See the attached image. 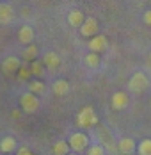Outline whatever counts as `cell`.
<instances>
[{
    "label": "cell",
    "instance_id": "cell-28",
    "mask_svg": "<svg viewBox=\"0 0 151 155\" xmlns=\"http://www.w3.org/2000/svg\"><path fill=\"white\" fill-rule=\"evenodd\" d=\"M4 155H13V153H4Z\"/></svg>",
    "mask_w": 151,
    "mask_h": 155
},
{
    "label": "cell",
    "instance_id": "cell-11",
    "mask_svg": "<svg viewBox=\"0 0 151 155\" xmlns=\"http://www.w3.org/2000/svg\"><path fill=\"white\" fill-rule=\"evenodd\" d=\"M43 64L48 70H57L60 66V55L57 52H45L43 55Z\"/></svg>",
    "mask_w": 151,
    "mask_h": 155
},
{
    "label": "cell",
    "instance_id": "cell-8",
    "mask_svg": "<svg viewBox=\"0 0 151 155\" xmlns=\"http://www.w3.org/2000/svg\"><path fill=\"white\" fill-rule=\"evenodd\" d=\"M20 66H21V59L16 57V55H7V57L2 61V70H4V73H7V75L16 73V71L20 70Z\"/></svg>",
    "mask_w": 151,
    "mask_h": 155
},
{
    "label": "cell",
    "instance_id": "cell-5",
    "mask_svg": "<svg viewBox=\"0 0 151 155\" xmlns=\"http://www.w3.org/2000/svg\"><path fill=\"white\" fill-rule=\"evenodd\" d=\"M78 29H80V34H82L84 38H92V36L100 34V23H98L96 18L89 16V18L84 20V23H82Z\"/></svg>",
    "mask_w": 151,
    "mask_h": 155
},
{
    "label": "cell",
    "instance_id": "cell-20",
    "mask_svg": "<svg viewBox=\"0 0 151 155\" xmlns=\"http://www.w3.org/2000/svg\"><path fill=\"white\" fill-rule=\"evenodd\" d=\"M137 153L139 155H151V139H142L139 144H137Z\"/></svg>",
    "mask_w": 151,
    "mask_h": 155
},
{
    "label": "cell",
    "instance_id": "cell-26",
    "mask_svg": "<svg viewBox=\"0 0 151 155\" xmlns=\"http://www.w3.org/2000/svg\"><path fill=\"white\" fill-rule=\"evenodd\" d=\"M68 155H78V153H76V152H73V153H68Z\"/></svg>",
    "mask_w": 151,
    "mask_h": 155
},
{
    "label": "cell",
    "instance_id": "cell-16",
    "mask_svg": "<svg viewBox=\"0 0 151 155\" xmlns=\"http://www.w3.org/2000/svg\"><path fill=\"white\" fill-rule=\"evenodd\" d=\"M37 54H39V50H37V47L36 45H25V48H23V52H21V57L25 59V61H36V57H37Z\"/></svg>",
    "mask_w": 151,
    "mask_h": 155
},
{
    "label": "cell",
    "instance_id": "cell-7",
    "mask_svg": "<svg viewBox=\"0 0 151 155\" xmlns=\"http://www.w3.org/2000/svg\"><path fill=\"white\" fill-rule=\"evenodd\" d=\"M128 104H130V96L124 91H117V93L112 94V98H110V105H112L114 110H123V109L128 107Z\"/></svg>",
    "mask_w": 151,
    "mask_h": 155
},
{
    "label": "cell",
    "instance_id": "cell-3",
    "mask_svg": "<svg viewBox=\"0 0 151 155\" xmlns=\"http://www.w3.org/2000/svg\"><path fill=\"white\" fill-rule=\"evenodd\" d=\"M149 87V77L144 71H135L128 80V89L132 93H142Z\"/></svg>",
    "mask_w": 151,
    "mask_h": 155
},
{
    "label": "cell",
    "instance_id": "cell-19",
    "mask_svg": "<svg viewBox=\"0 0 151 155\" xmlns=\"http://www.w3.org/2000/svg\"><path fill=\"white\" fill-rule=\"evenodd\" d=\"M29 91L34 94H45L46 93V84L43 82V80H32L29 84Z\"/></svg>",
    "mask_w": 151,
    "mask_h": 155
},
{
    "label": "cell",
    "instance_id": "cell-2",
    "mask_svg": "<svg viewBox=\"0 0 151 155\" xmlns=\"http://www.w3.org/2000/svg\"><path fill=\"white\" fill-rule=\"evenodd\" d=\"M20 107H21L23 112H27V114H34V112H37L39 107H41V98L37 94L27 91V93H23L20 96Z\"/></svg>",
    "mask_w": 151,
    "mask_h": 155
},
{
    "label": "cell",
    "instance_id": "cell-13",
    "mask_svg": "<svg viewBox=\"0 0 151 155\" xmlns=\"http://www.w3.org/2000/svg\"><path fill=\"white\" fill-rule=\"evenodd\" d=\"M52 91H53L55 96H64V94H68V91H69V82L64 80V78H57V80L52 84Z\"/></svg>",
    "mask_w": 151,
    "mask_h": 155
},
{
    "label": "cell",
    "instance_id": "cell-1",
    "mask_svg": "<svg viewBox=\"0 0 151 155\" xmlns=\"http://www.w3.org/2000/svg\"><path fill=\"white\" fill-rule=\"evenodd\" d=\"M76 125L80 128H92L98 125V116L91 105H85V107L80 109V112L76 114Z\"/></svg>",
    "mask_w": 151,
    "mask_h": 155
},
{
    "label": "cell",
    "instance_id": "cell-21",
    "mask_svg": "<svg viewBox=\"0 0 151 155\" xmlns=\"http://www.w3.org/2000/svg\"><path fill=\"white\" fill-rule=\"evenodd\" d=\"M30 71H32V75H36V77H43V73H45V66H43V62L32 61L30 62Z\"/></svg>",
    "mask_w": 151,
    "mask_h": 155
},
{
    "label": "cell",
    "instance_id": "cell-25",
    "mask_svg": "<svg viewBox=\"0 0 151 155\" xmlns=\"http://www.w3.org/2000/svg\"><path fill=\"white\" fill-rule=\"evenodd\" d=\"M16 155H34L32 152H30L29 148H25V146H21V148H18V153Z\"/></svg>",
    "mask_w": 151,
    "mask_h": 155
},
{
    "label": "cell",
    "instance_id": "cell-6",
    "mask_svg": "<svg viewBox=\"0 0 151 155\" xmlns=\"http://www.w3.org/2000/svg\"><path fill=\"white\" fill-rule=\"evenodd\" d=\"M87 47H89L91 52H105L107 48H108V39H107V36L103 34H96V36H92L89 39V43H87Z\"/></svg>",
    "mask_w": 151,
    "mask_h": 155
},
{
    "label": "cell",
    "instance_id": "cell-4",
    "mask_svg": "<svg viewBox=\"0 0 151 155\" xmlns=\"http://www.w3.org/2000/svg\"><path fill=\"white\" fill-rule=\"evenodd\" d=\"M68 144L73 152H85L89 148V136L85 132H73L69 137H68Z\"/></svg>",
    "mask_w": 151,
    "mask_h": 155
},
{
    "label": "cell",
    "instance_id": "cell-23",
    "mask_svg": "<svg viewBox=\"0 0 151 155\" xmlns=\"http://www.w3.org/2000/svg\"><path fill=\"white\" fill-rule=\"evenodd\" d=\"M18 73H20V77H21V78H27V77H30V75H32L30 68H27V66H20Z\"/></svg>",
    "mask_w": 151,
    "mask_h": 155
},
{
    "label": "cell",
    "instance_id": "cell-15",
    "mask_svg": "<svg viewBox=\"0 0 151 155\" xmlns=\"http://www.w3.org/2000/svg\"><path fill=\"white\" fill-rule=\"evenodd\" d=\"M16 148H18V143L13 136H5V137H2L0 141V152H4V153H11V152H14Z\"/></svg>",
    "mask_w": 151,
    "mask_h": 155
},
{
    "label": "cell",
    "instance_id": "cell-17",
    "mask_svg": "<svg viewBox=\"0 0 151 155\" xmlns=\"http://www.w3.org/2000/svg\"><path fill=\"white\" fill-rule=\"evenodd\" d=\"M69 152H71V148H69L68 141H57L52 146V153L53 155H68Z\"/></svg>",
    "mask_w": 151,
    "mask_h": 155
},
{
    "label": "cell",
    "instance_id": "cell-14",
    "mask_svg": "<svg viewBox=\"0 0 151 155\" xmlns=\"http://www.w3.org/2000/svg\"><path fill=\"white\" fill-rule=\"evenodd\" d=\"M66 18H68V23H69L71 27H80V25L84 23V20H85V16H84V13H82L80 9H71Z\"/></svg>",
    "mask_w": 151,
    "mask_h": 155
},
{
    "label": "cell",
    "instance_id": "cell-18",
    "mask_svg": "<svg viewBox=\"0 0 151 155\" xmlns=\"http://www.w3.org/2000/svg\"><path fill=\"white\" fill-rule=\"evenodd\" d=\"M84 62H85V66H89V68H98L100 62H101V57H100L98 52H89V54H85Z\"/></svg>",
    "mask_w": 151,
    "mask_h": 155
},
{
    "label": "cell",
    "instance_id": "cell-10",
    "mask_svg": "<svg viewBox=\"0 0 151 155\" xmlns=\"http://www.w3.org/2000/svg\"><path fill=\"white\" fill-rule=\"evenodd\" d=\"M32 39H34V27L29 25V23L21 25L20 31H18V41H20L21 45H30Z\"/></svg>",
    "mask_w": 151,
    "mask_h": 155
},
{
    "label": "cell",
    "instance_id": "cell-12",
    "mask_svg": "<svg viewBox=\"0 0 151 155\" xmlns=\"http://www.w3.org/2000/svg\"><path fill=\"white\" fill-rule=\"evenodd\" d=\"M135 148H137V144H135V141L132 139V137H121L119 143H117V150H119L123 155L133 153Z\"/></svg>",
    "mask_w": 151,
    "mask_h": 155
},
{
    "label": "cell",
    "instance_id": "cell-24",
    "mask_svg": "<svg viewBox=\"0 0 151 155\" xmlns=\"http://www.w3.org/2000/svg\"><path fill=\"white\" fill-rule=\"evenodd\" d=\"M142 21H144L148 27H151V9H146V11H144V15H142Z\"/></svg>",
    "mask_w": 151,
    "mask_h": 155
},
{
    "label": "cell",
    "instance_id": "cell-9",
    "mask_svg": "<svg viewBox=\"0 0 151 155\" xmlns=\"http://www.w3.org/2000/svg\"><path fill=\"white\" fill-rule=\"evenodd\" d=\"M14 20V9L11 4L0 2V23L2 25H9Z\"/></svg>",
    "mask_w": 151,
    "mask_h": 155
},
{
    "label": "cell",
    "instance_id": "cell-22",
    "mask_svg": "<svg viewBox=\"0 0 151 155\" xmlns=\"http://www.w3.org/2000/svg\"><path fill=\"white\" fill-rule=\"evenodd\" d=\"M87 155H105V148L101 144H92L87 148Z\"/></svg>",
    "mask_w": 151,
    "mask_h": 155
},
{
    "label": "cell",
    "instance_id": "cell-27",
    "mask_svg": "<svg viewBox=\"0 0 151 155\" xmlns=\"http://www.w3.org/2000/svg\"><path fill=\"white\" fill-rule=\"evenodd\" d=\"M149 61H151V52H149Z\"/></svg>",
    "mask_w": 151,
    "mask_h": 155
}]
</instances>
